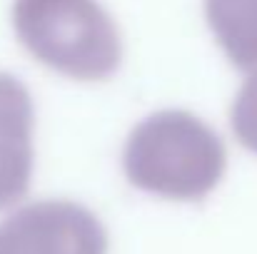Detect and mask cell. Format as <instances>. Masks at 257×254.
I'll return each mask as SVG.
<instances>
[{
    "mask_svg": "<svg viewBox=\"0 0 257 254\" xmlns=\"http://www.w3.org/2000/svg\"><path fill=\"white\" fill-rule=\"evenodd\" d=\"M232 130L247 150L257 152V73L242 85L232 105Z\"/></svg>",
    "mask_w": 257,
    "mask_h": 254,
    "instance_id": "obj_5",
    "label": "cell"
},
{
    "mask_svg": "<svg viewBox=\"0 0 257 254\" xmlns=\"http://www.w3.org/2000/svg\"><path fill=\"white\" fill-rule=\"evenodd\" d=\"M122 165L135 187L168 199L192 202L210 194L222 179L225 150L202 120L168 110L133 130Z\"/></svg>",
    "mask_w": 257,
    "mask_h": 254,
    "instance_id": "obj_1",
    "label": "cell"
},
{
    "mask_svg": "<svg viewBox=\"0 0 257 254\" xmlns=\"http://www.w3.org/2000/svg\"><path fill=\"white\" fill-rule=\"evenodd\" d=\"M205 13L227 58L257 73V0H205Z\"/></svg>",
    "mask_w": 257,
    "mask_h": 254,
    "instance_id": "obj_4",
    "label": "cell"
},
{
    "mask_svg": "<svg viewBox=\"0 0 257 254\" xmlns=\"http://www.w3.org/2000/svg\"><path fill=\"white\" fill-rule=\"evenodd\" d=\"M107 247L102 222L70 199L38 202L0 229V254H107Z\"/></svg>",
    "mask_w": 257,
    "mask_h": 254,
    "instance_id": "obj_3",
    "label": "cell"
},
{
    "mask_svg": "<svg viewBox=\"0 0 257 254\" xmlns=\"http://www.w3.org/2000/svg\"><path fill=\"white\" fill-rule=\"evenodd\" d=\"M18 30L45 65L73 80H105L120 65V33L97 0H20Z\"/></svg>",
    "mask_w": 257,
    "mask_h": 254,
    "instance_id": "obj_2",
    "label": "cell"
}]
</instances>
